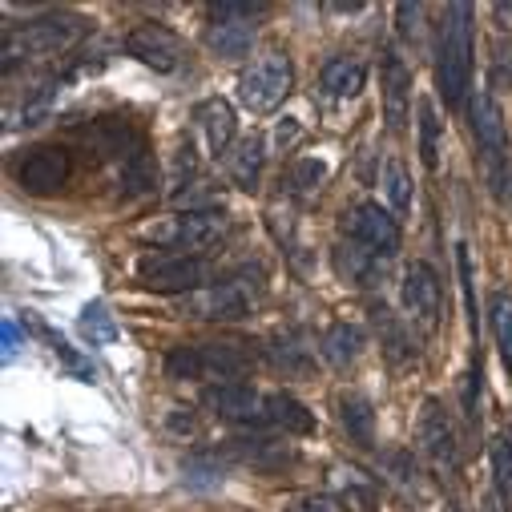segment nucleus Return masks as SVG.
<instances>
[{
	"mask_svg": "<svg viewBox=\"0 0 512 512\" xmlns=\"http://www.w3.org/2000/svg\"><path fill=\"white\" fill-rule=\"evenodd\" d=\"M472 5H448L436 33V81L440 97L452 109H464L472 101Z\"/></svg>",
	"mask_w": 512,
	"mask_h": 512,
	"instance_id": "f257e3e1",
	"label": "nucleus"
},
{
	"mask_svg": "<svg viewBox=\"0 0 512 512\" xmlns=\"http://www.w3.org/2000/svg\"><path fill=\"white\" fill-rule=\"evenodd\" d=\"M85 29L89 25L73 13H49V17H37V21H25V25H9L5 41H0L5 73H13L17 65H25L33 57H53V53L73 49L85 37Z\"/></svg>",
	"mask_w": 512,
	"mask_h": 512,
	"instance_id": "f03ea898",
	"label": "nucleus"
},
{
	"mask_svg": "<svg viewBox=\"0 0 512 512\" xmlns=\"http://www.w3.org/2000/svg\"><path fill=\"white\" fill-rule=\"evenodd\" d=\"M468 113H472V134H476V146H480V162H484L488 186H492V194L500 202H508L512 198V150H508L504 113L492 101V93H480V89L472 93Z\"/></svg>",
	"mask_w": 512,
	"mask_h": 512,
	"instance_id": "7ed1b4c3",
	"label": "nucleus"
},
{
	"mask_svg": "<svg viewBox=\"0 0 512 512\" xmlns=\"http://www.w3.org/2000/svg\"><path fill=\"white\" fill-rule=\"evenodd\" d=\"M254 355L242 351L238 343H182L166 355V375L170 379H214L230 383L242 371H250Z\"/></svg>",
	"mask_w": 512,
	"mask_h": 512,
	"instance_id": "20e7f679",
	"label": "nucleus"
},
{
	"mask_svg": "<svg viewBox=\"0 0 512 512\" xmlns=\"http://www.w3.org/2000/svg\"><path fill=\"white\" fill-rule=\"evenodd\" d=\"M291 85H295L291 57L279 53V49H271V53H263L259 61H254L250 69H242V77H238V101L246 109H254V113H271V109H279L287 101Z\"/></svg>",
	"mask_w": 512,
	"mask_h": 512,
	"instance_id": "39448f33",
	"label": "nucleus"
},
{
	"mask_svg": "<svg viewBox=\"0 0 512 512\" xmlns=\"http://www.w3.org/2000/svg\"><path fill=\"white\" fill-rule=\"evenodd\" d=\"M343 234L351 238L355 250L371 254V259H392L400 250V222L383 210L379 202H355L347 214H343Z\"/></svg>",
	"mask_w": 512,
	"mask_h": 512,
	"instance_id": "423d86ee",
	"label": "nucleus"
},
{
	"mask_svg": "<svg viewBox=\"0 0 512 512\" xmlns=\"http://www.w3.org/2000/svg\"><path fill=\"white\" fill-rule=\"evenodd\" d=\"M210 267L198 259V254H150V259L138 267V283L146 291L158 295H182V291H198L206 283Z\"/></svg>",
	"mask_w": 512,
	"mask_h": 512,
	"instance_id": "0eeeda50",
	"label": "nucleus"
},
{
	"mask_svg": "<svg viewBox=\"0 0 512 512\" xmlns=\"http://www.w3.org/2000/svg\"><path fill=\"white\" fill-rule=\"evenodd\" d=\"M259 283H254L250 275H234V279H226V283H214V287H206V291H198L194 299H190V311L198 315V319H226V323H234V319H246L250 315V307H254V299H259Z\"/></svg>",
	"mask_w": 512,
	"mask_h": 512,
	"instance_id": "6e6552de",
	"label": "nucleus"
},
{
	"mask_svg": "<svg viewBox=\"0 0 512 512\" xmlns=\"http://www.w3.org/2000/svg\"><path fill=\"white\" fill-rule=\"evenodd\" d=\"M226 230V214L222 210H190V214H178V218H166L158 226H150L146 234L166 242V246H178V250H202L210 246L218 234Z\"/></svg>",
	"mask_w": 512,
	"mask_h": 512,
	"instance_id": "1a4fd4ad",
	"label": "nucleus"
},
{
	"mask_svg": "<svg viewBox=\"0 0 512 512\" xmlns=\"http://www.w3.org/2000/svg\"><path fill=\"white\" fill-rule=\"evenodd\" d=\"M202 404L218 416V420H234V424H250V420H267V400L250 388V383H210L202 392Z\"/></svg>",
	"mask_w": 512,
	"mask_h": 512,
	"instance_id": "9d476101",
	"label": "nucleus"
},
{
	"mask_svg": "<svg viewBox=\"0 0 512 512\" xmlns=\"http://www.w3.org/2000/svg\"><path fill=\"white\" fill-rule=\"evenodd\" d=\"M69 174H73V162H69V154L61 146H37L17 166V182L29 194H53V190H61L69 182Z\"/></svg>",
	"mask_w": 512,
	"mask_h": 512,
	"instance_id": "9b49d317",
	"label": "nucleus"
},
{
	"mask_svg": "<svg viewBox=\"0 0 512 512\" xmlns=\"http://www.w3.org/2000/svg\"><path fill=\"white\" fill-rule=\"evenodd\" d=\"M416 440H420V452L436 468H456V460H460L456 428H452L448 412L440 408V400H424V412H420V424H416Z\"/></svg>",
	"mask_w": 512,
	"mask_h": 512,
	"instance_id": "f8f14e48",
	"label": "nucleus"
},
{
	"mask_svg": "<svg viewBox=\"0 0 512 512\" xmlns=\"http://www.w3.org/2000/svg\"><path fill=\"white\" fill-rule=\"evenodd\" d=\"M404 307L412 311V319H420L428 331L440 323V303H444V291H440V279L428 263H408L404 267Z\"/></svg>",
	"mask_w": 512,
	"mask_h": 512,
	"instance_id": "ddd939ff",
	"label": "nucleus"
},
{
	"mask_svg": "<svg viewBox=\"0 0 512 512\" xmlns=\"http://www.w3.org/2000/svg\"><path fill=\"white\" fill-rule=\"evenodd\" d=\"M125 53L138 57L150 69H158V73H174L182 61V41L162 25H142L125 37Z\"/></svg>",
	"mask_w": 512,
	"mask_h": 512,
	"instance_id": "4468645a",
	"label": "nucleus"
},
{
	"mask_svg": "<svg viewBox=\"0 0 512 512\" xmlns=\"http://www.w3.org/2000/svg\"><path fill=\"white\" fill-rule=\"evenodd\" d=\"M383 121L392 130L408 125V105H412V73L396 53H383Z\"/></svg>",
	"mask_w": 512,
	"mask_h": 512,
	"instance_id": "2eb2a0df",
	"label": "nucleus"
},
{
	"mask_svg": "<svg viewBox=\"0 0 512 512\" xmlns=\"http://www.w3.org/2000/svg\"><path fill=\"white\" fill-rule=\"evenodd\" d=\"M85 138H89V146L101 158H130L142 146L138 134H134V125H130V117H97Z\"/></svg>",
	"mask_w": 512,
	"mask_h": 512,
	"instance_id": "dca6fc26",
	"label": "nucleus"
},
{
	"mask_svg": "<svg viewBox=\"0 0 512 512\" xmlns=\"http://www.w3.org/2000/svg\"><path fill=\"white\" fill-rule=\"evenodd\" d=\"M206 45H210L218 57L238 61V57H246L250 45H254V25H250L246 17H214V25L206 29Z\"/></svg>",
	"mask_w": 512,
	"mask_h": 512,
	"instance_id": "f3484780",
	"label": "nucleus"
},
{
	"mask_svg": "<svg viewBox=\"0 0 512 512\" xmlns=\"http://www.w3.org/2000/svg\"><path fill=\"white\" fill-rule=\"evenodd\" d=\"M319 85L327 97L335 101H347V97H359V89L367 85V65L359 57H331L319 73Z\"/></svg>",
	"mask_w": 512,
	"mask_h": 512,
	"instance_id": "a211bd4d",
	"label": "nucleus"
},
{
	"mask_svg": "<svg viewBox=\"0 0 512 512\" xmlns=\"http://www.w3.org/2000/svg\"><path fill=\"white\" fill-rule=\"evenodd\" d=\"M335 408H339V424L351 436V444L371 448L375 444V408H371V400L359 396V392H339Z\"/></svg>",
	"mask_w": 512,
	"mask_h": 512,
	"instance_id": "6ab92c4d",
	"label": "nucleus"
},
{
	"mask_svg": "<svg viewBox=\"0 0 512 512\" xmlns=\"http://www.w3.org/2000/svg\"><path fill=\"white\" fill-rule=\"evenodd\" d=\"M198 121H202V130H206V146L210 154H226L230 142H234V109L222 101V97H210L198 105Z\"/></svg>",
	"mask_w": 512,
	"mask_h": 512,
	"instance_id": "aec40b11",
	"label": "nucleus"
},
{
	"mask_svg": "<svg viewBox=\"0 0 512 512\" xmlns=\"http://www.w3.org/2000/svg\"><path fill=\"white\" fill-rule=\"evenodd\" d=\"M267 420L275 428H283L287 436H311L315 432V416L303 400H295L291 392H275L267 396Z\"/></svg>",
	"mask_w": 512,
	"mask_h": 512,
	"instance_id": "412c9836",
	"label": "nucleus"
},
{
	"mask_svg": "<svg viewBox=\"0 0 512 512\" xmlns=\"http://www.w3.org/2000/svg\"><path fill=\"white\" fill-rule=\"evenodd\" d=\"M263 158H267V142H263L259 134L242 138L238 150L230 154V178H234V186H242V190H254V186H259Z\"/></svg>",
	"mask_w": 512,
	"mask_h": 512,
	"instance_id": "4be33fe9",
	"label": "nucleus"
},
{
	"mask_svg": "<svg viewBox=\"0 0 512 512\" xmlns=\"http://www.w3.org/2000/svg\"><path fill=\"white\" fill-rule=\"evenodd\" d=\"M121 186H125V194H134V198L158 190V162H154V154H150L146 146H138L130 158H125V166H121Z\"/></svg>",
	"mask_w": 512,
	"mask_h": 512,
	"instance_id": "5701e85b",
	"label": "nucleus"
},
{
	"mask_svg": "<svg viewBox=\"0 0 512 512\" xmlns=\"http://www.w3.org/2000/svg\"><path fill=\"white\" fill-rule=\"evenodd\" d=\"M416 130H420V162L424 170H436L440 166V117H436V105L428 97L416 101Z\"/></svg>",
	"mask_w": 512,
	"mask_h": 512,
	"instance_id": "b1692460",
	"label": "nucleus"
},
{
	"mask_svg": "<svg viewBox=\"0 0 512 512\" xmlns=\"http://www.w3.org/2000/svg\"><path fill=\"white\" fill-rule=\"evenodd\" d=\"M77 331H81V339L93 343V347L117 339V323H113V315L105 311V303H89V307L81 311V319H77Z\"/></svg>",
	"mask_w": 512,
	"mask_h": 512,
	"instance_id": "393cba45",
	"label": "nucleus"
},
{
	"mask_svg": "<svg viewBox=\"0 0 512 512\" xmlns=\"http://www.w3.org/2000/svg\"><path fill=\"white\" fill-rule=\"evenodd\" d=\"M359 351H363V331L351 327V323H335L327 331V339H323V355L331 363H351Z\"/></svg>",
	"mask_w": 512,
	"mask_h": 512,
	"instance_id": "a878e982",
	"label": "nucleus"
},
{
	"mask_svg": "<svg viewBox=\"0 0 512 512\" xmlns=\"http://www.w3.org/2000/svg\"><path fill=\"white\" fill-rule=\"evenodd\" d=\"M488 315H492V335L500 343V355H504V363L512 371V295L496 291L492 303H488Z\"/></svg>",
	"mask_w": 512,
	"mask_h": 512,
	"instance_id": "bb28decb",
	"label": "nucleus"
},
{
	"mask_svg": "<svg viewBox=\"0 0 512 512\" xmlns=\"http://www.w3.org/2000/svg\"><path fill=\"white\" fill-rule=\"evenodd\" d=\"M383 194H388V202L396 206V214H408L412 210V178L404 170V162H388L383 166Z\"/></svg>",
	"mask_w": 512,
	"mask_h": 512,
	"instance_id": "cd10ccee",
	"label": "nucleus"
},
{
	"mask_svg": "<svg viewBox=\"0 0 512 512\" xmlns=\"http://www.w3.org/2000/svg\"><path fill=\"white\" fill-rule=\"evenodd\" d=\"M375 323H379V335H383V347H388V355L396 359V363H408L412 355H416V347H412V339H408V331L388 315V311H375Z\"/></svg>",
	"mask_w": 512,
	"mask_h": 512,
	"instance_id": "c85d7f7f",
	"label": "nucleus"
},
{
	"mask_svg": "<svg viewBox=\"0 0 512 512\" xmlns=\"http://www.w3.org/2000/svg\"><path fill=\"white\" fill-rule=\"evenodd\" d=\"M271 359L283 371H295V375H307L311 371V347H303L299 339H275L271 343Z\"/></svg>",
	"mask_w": 512,
	"mask_h": 512,
	"instance_id": "c756f323",
	"label": "nucleus"
},
{
	"mask_svg": "<svg viewBox=\"0 0 512 512\" xmlns=\"http://www.w3.org/2000/svg\"><path fill=\"white\" fill-rule=\"evenodd\" d=\"M492 476H496V492L500 500L512 508V444L504 436L492 440Z\"/></svg>",
	"mask_w": 512,
	"mask_h": 512,
	"instance_id": "7c9ffc66",
	"label": "nucleus"
},
{
	"mask_svg": "<svg viewBox=\"0 0 512 512\" xmlns=\"http://www.w3.org/2000/svg\"><path fill=\"white\" fill-rule=\"evenodd\" d=\"M186 484L190 488H214V484H222V464L214 456H194L186 464Z\"/></svg>",
	"mask_w": 512,
	"mask_h": 512,
	"instance_id": "2f4dec72",
	"label": "nucleus"
},
{
	"mask_svg": "<svg viewBox=\"0 0 512 512\" xmlns=\"http://www.w3.org/2000/svg\"><path fill=\"white\" fill-rule=\"evenodd\" d=\"M45 335H49V331H45ZM49 343H53V351H57V359H61V363H65V367H69V371H73L77 379H85V383H93V363H89V359H81V355H77V351H73V347H69L65 339H57V335H49Z\"/></svg>",
	"mask_w": 512,
	"mask_h": 512,
	"instance_id": "473e14b6",
	"label": "nucleus"
},
{
	"mask_svg": "<svg viewBox=\"0 0 512 512\" xmlns=\"http://www.w3.org/2000/svg\"><path fill=\"white\" fill-rule=\"evenodd\" d=\"M323 178H327V166L315 162V158H303V162L295 166V186H299V190H311V186H319Z\"/></svg>",
	"mask_w": 512,
	"mask_h": 512,
	"instance_id": "72a5a7b5",
	"label": "nucleus"
},
{
	"mask_svg": "<svg viewBox=\"0 0 512 512\" xmlns=\"http://www.w3.org/2000/svg\"><path fill=\"white\" fill-rule=\"evenodd\" d=\"M287 512H351V508H343V500H335V496H303Z\"/></svg>",
	"mask_w": 512,
	"mask_h": 512,
	"instance_id": "f704fd0d",
	"label": "nucleus"
},
{
	"mask_svg": "<svg viewBox=\"0 0 512 512\" xmlns=\"http://www.w3.org/2000/svg\"><path fill=\"white\" fill-rule=\"evenodd\" d=\"M396 17H400V33H404V41H420L424 9H420V5H400V9H396Z\"/></svg>",
	"mask_w": 512,
	"mask_h": 512,
	"instance_id": "c9c22d12",
	"label": "nucleus"
},
{
	"mask_svg": "<svg viewBox=\"0 0 512 512\" xmlns=\"http://www.w3.org/2000/svg\"><path fill=\"white\" fill-rule=\"evenodd\" d=\"M263 13V5H214L210 9V17H246V21H254Z\"/></svg>",
	"mask_w": 512,
	"mask_h": 512,
	"instance_id": "e433bc0d",
	"label": "nucleus"
},
{
	"mask_svg": "<svg viewBox=\"0 0 512 512\" xmlns=\"http://www.w3.org/2000/svg\"><path fill=\"white\" fill-rule=\"evenodd\" d=\"M17 347H21V327H17V319H5V363H13Z\"/></svg>",
	"mask_w": 512,
	"mask_h": 512,
	"instance_id": "4c0bfd02",
	"label": "nucleus"
},
{
	"mask_svg": "<svg viewBox=\"0 0 512 512\" xmlns=\"http://www.w3.org/2000/svg\"><path fill=\"white\" fill-rule=\"evenodd\" d=\"M166 424H170L174 432H182V436H186V432H194V412H186V408H174Z\"/></svg>",
	"mask_w": 512,
	"mask_h": 512,
	"instance_id": "58836bf2",
	"label": "nucleus"
},
{
	"mask_svg": "<svg viewBox=\"0 0 512 512\" xmlns=\"http://www.w3.org/2000/svg\"><path fill=\"white\" fill-rule=\"evenodd\" d=\"M444 512H460V508H456V504H448V508H444Z\"/></svg>",
	"mask_w": 512,
	"mask_h": 512,
	"instance_id": "ea45409f",
	"label": "nucleus"
}]
</instances>
